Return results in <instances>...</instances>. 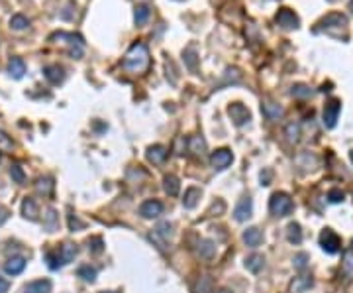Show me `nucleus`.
Returning <instances> with one entry per match:
<instances>
[{
    "instance_id": "obj_20",
    "label": "nucleus",
    "mask_w": 353,
    "mask_h": 293,
    "mask_svg": "<svg viewBox=\"0 0 353 293\" xmlns=\"http://www.w3.org/2000/svg\"><path fill=\"white\" fill-rule=\"evenodd\" d=\"M163 189H165L167 195L176 197L179 191H181V181H179V177H175V175H165L163 177Z\"/></svg>"
},
{
    "instance_id": "obj_46",
    "label": "nucleus",
    "mask_w": 353,
    "mask_h": 293,
    "mask_svg": "<svg viewBox=\"0 0 353 293\" xmlns=\"http://www.w3.org/2000/svg\"><path fill=\"white\" fill-rule=\"evenodd\" d=\"M214 293H233L232 289H226V287H222V289H216Z\"/></svg>"
},
{
    "instance_id": "obj_14",
    "label": "nucleus",
    "mask_w": 353,
    "mask_h": 293,
    "mask_svg": "<svg viewBox=\"0 0 353 293\" xmlns=\"http://www.w3.org/2000/svg\"><path fill=\"white\" fill-rule=\"evenodd\" d=\"M51 287L49 280H35L24 285V293H51Z\"/></svg>"
},
{
    "instance_id": "obj_41",
    "label": "nucleus",
    "mask_w": 353,
    "mask_h": 293,
    "mask_svg": "<svg viewBox=\"0 0 353 293\" xmlns=\"http://www.w3.org/2000/svg\"><path fill=\"white\" fill-rule=\"evenodd\" d=\"M343 199H345V195H343V191L342 189H330V191H328V201H330V203H342Z\"/></svg>"
},
{
    "instance_id": "obj_42",
    "label": "nucleus",
    "mask_w": 353,
    "mask_h": 293,
    "mask_svg": "<svg viewBox=\"0 0 353 293\" xmlns=\"http://www.w3.org/2000/svg\"><path fill=\"white\" fill-rule=\"evenodd\" d=\"M12 148H14V142L4 132H0V152H12Z\"/></svg>"
},
{
    "instance_id": "obj_28",
    "label": "nucleus",
    "mask_w": 353,
    "mask_h": 293,
    "mask_svg": "<svg viewBox=\"0 0 353 293\" xmlns=\"http://www.w3.org/2000/svg\"><path fill=\"white\" fill-rule=\"evenodd\" d=\"M35 189L42 195H51V191H53V179L51 177H40L37 183H35Z\"/></svg>"
},
{
    "instance_id": "obj_30",
    "label": "nucleus",
    "mask_w": 353,
    "mask_h": 293,
    "mask_svg": "<svg viewBox=\"0 0 353 293\" xmlns=\"http://www.w3.org/2000/svg\"><path fill=\"white\" fill-rule=\"evenodd\" d=\"M183 57H185V63L188 65V69H197V47L194 45H188L187 49H185V53H183Z\"/></svg>"
},
{
    "instance_id": "obj_35",
    "label": "nucleus",
    "mask_w": 353,
    "mask_h": 293,
    "mask_svg": "<svg viewBox=\"0 0 353 293\" xmlns=\"http://www.w3.org/2000/svg\"><path fill=\"white\" fill-rule=\"evenodd\" d=\"M342 270L345 273V278H353V254H345L343 256Z\"/></svg>"
},
{
    "instance_id": "obj_7",
    "label": "nucleus",
    "mask_w": 353,
    "mask_h": 293,
    "mask_svg": "<svg viewBox=\"0 0 353 293\" xmlns=\"http://www.w3.org/2000/svg\"><path fill=\"white\" fill-rule=\"evenodd\" d=\"M340 111H342V104H340V101H336V99L324 106V126L326 128H334L336 126Z\"/></svg>"
},
{
    "instance_id": "obj_18",
    "label": "nucleus",
    "mask_w": 353,
    "mask_h": 293,
    "mask_svg": "<svg viewBox=\"0 0 353 293\" xmlns=\"http://www.w3.org/2000/svg\"><path fill=\"white\" fill-rule=\"evenodd\" d=\"M22 214H24V218H28V221H37L40 209H37V205H35L33 199L26 197L22 201Z\"/></svg>"
},
{
    "instance_id": "obj_45",
    "label": "nucleus",
    "mask_w": 353,
    "mask_h": 293,
    "mask_svg": "<svg viewBox=\"0 0 353 293\" xmlns=\"http://www.w3.org/2000/svg\"><path fill=\"white\" fill-rule=\"evenodd\" d=\"M261 181H263V185H269V181H271V171H261Z\"/></svg>"
},
{
    "instance_id": "obj_43",
    "label": "nucleus",
    "mask_w": 353,
    "mask_h": 293,
    "mask_svg": "<svg viewBox=\"0 0 353 293\" xmlns=\"http://www.w3.org/2000/svg\"><path fill=\"white\" fill-rule=\"evenodd\" d=\"M8 216H10V213H8V209L0 205V225H4V223L8 221Z\"/></svg>"
},
{
    "instance_id": "obj_38",
    "label": "nucleus",
    "mask_w": 353,
    "mask_h": 293,
    "mask_svg": "<svg viewBox=\"0 0 353 293\" xmlns=\"http://www.w3.org/2000/svg\"><path fill=\"white\" fill-rule=\"evenodd\" d=\"M290 93H292L295 97H298V99H306V97H310V95H312V90H310L306 85H295Z\"/></svg>"
},
{
    "instance_id": "obj_12",
    "label": "nucleus",
    "mask_w": 353,
    "mask_h": 293,
    "mask_svg": "<svg viewBox=\"0 0 353 293\" xmlns=\"http://www.w3.org/2000/svg\"><path fill=\"white\" fill-rule=\"evenodd\" d=\"M24 268H26V258H22V256H12L4 264V271L8 276H20L24 271Z\"/></svg>"
},
{
    "instance_id": "obj_5",
    "label": "nucleus",
    "mask_w": 353,
    "mask_h": 293,
    "mask_svg": "<svg viewBox=\"0 0 353 293\" xmlns=\"http://www.w3.org/2000/svg\"><path fill=\"white\" fill-rule=\"evenodd\" d=\"M320 246L324 252L336 254V252L340 250V246H342V240H340V236H338L331 228H326V230L320 234Z\"/></svg>"
},
{
    "instance_id": "obj_23",
    "label": "nucleus",
    "mask_w": 353,
    "mask_h": 293,
    "mask_svg": "<svg viewBox=\"0 0 353 293\" xmlns=\"http://www.w3.org/2000/svg\"><path fill=\"white\" fill-rule=\"evenodd\" d=\"M188 150L194 154V156H202L206 152V142L202 140V136H192L188 138Z\"/></svg>"
},
{
    "instance_id": "obj_25",
    "label": "nucleus",
    "mask_w": 353,
    "mask_h": 293,
    "mask_svg": "<svg viewBox=\"0 0 353 293\" xmlns=\"http://www.w3.org/2000/svg\"><path fill=\"white\" fill-rule=\"evenodd\" d=\"M59 223V216H57L55 209H47V213L44 214V226L47 228V232H53Z\"/></svg>"
},
{
    "instance_id": "obj_17",
    "label": "nucleus",
    "mask_w": 353,
    "mask_h": 293,
    "mask_svg": "<svg viewBox=\"0 0 353 293\" xmlns=\"http://www.w3.org/2000/svg\"><path fill=\"white\" fill-rule=\"evenodd\" d=\"M44 75L45 79L49 81V83H53V85H59L61 81L65 79V73H63V69L59 67V65H47L44 69Z\"/></svg>"
},
{
    "instance_id": "obj_2",
    "label": "nucleus",
    "mask_w": 353,
    "mask_h": 293,
    "mask_svg": "<svg viewBox=\"0 0 353 293\" xmlns=\"http://www.w3.org/2000/svg\"><path fill=\"white\" fill-rule=\"evenodd\" d=\"M292 209H295V205L287 193H275L269 201V211L275 216H287L292 213Z\"/></svg>"
},
{
    "instance_id": "obj_47",
    "label": "nucleus",
    "mask_w": 353,
    "mask_h": 293,
    "mask_svg": "<svg viewBox=\"0 0 353 293\" xmlns=\"http://www.w3.org/2000/svg\"><path fill=\"white\" fill-rule=\"evenodd\" d=\"M349 158H351V163H353V152H351V154H349Z\"/></svg>"
},
{
    "instance_id": "obj_1",
    "label": "nucleus",
    "mask_w": 353,
    "mask_h": 293,
    "mask_svg": "<svg viewBox=\"0 0 353 293\" xmlns=\"http://www.w3.org/2000/svg\"><path fill=\"white\" fill-rule=\"evenodd\" d=\"M149 65V51L145 44H133L124 57V69L130 73H144Z\"/></svg>"
},
{
    "instance_id": "obj_10",
    "label": "nucleus",
    "mask_w": 353,
    "mask_h": 293,
    "mask_svg": "<svg viewBox=\"0 0 353 293\" xmlns=\"http://www.w3.org/2000/svg\"><path fill=\"white\" fill-rule=\"evenodd\" d=\"M243 242L247 248H257L263 242V232L257 226H249L247 230H243Z\"/></svg>"
},
{
    "instance_id": "obj_29",
    "label": "nucleus",
    "mask_w": 353,
    "mask_h": 293,
    "mask_svg": "<svg viewBox=\"0 0 353 293\" xmlns=\"http://www.w3.org/2000/svg\"><path fill=\"white\" fill-rule=\"evenodd\" d=\"M308 287H312V280L310 278H297L292 282V285H290V289L295 293H304Z\"/></svg>"
},
{
    "instance_id": "obj_34",
    "label": "nucleus",
    "mask_w": 353,
    "mask_h": 293,
    "mask_svg": "<svg viewBox=\"0 0 353 293\" xmlns=\"http://www.w3.org/2000/svg\"><path fill=\"white\" fill-rule=\"evenodd\" d=\"M10 177L14 183H20L22 185L24 181H26V173H24V169L18 166V163H12L10 166Z\"/></svg>"
},
{
    "instance_id": "obj_15",
    "label": "nucleus",
    "mask_w": 353,
    "mask_h": 293,
    "mask_svg": "<svg viewBox=\"0 0 353 293\" xmlns=\"http://www.w3.org/2000/svg\"><path fill=\"white\" fill-rule=\"evenodd\" d=\"M59 252V256H61V262H63V266L65 264H71L73 260L77 258V254H79V248H77V244H73V242H65L61 248L57 250Z\"/></svg>"
},
{
    "instance_id": "obj_11",
    "label": "nucleus",
    "mask_w": 353,
    "mask_h": 293,
    "mask_svg": "<svg viewBox=\"0 0 353 293\" xmlns=\"http://www.w3.org/2000/svg\"><path fill=\"white\" fill-rule=\"evenodd\" d=\"M171 236H173V225H171V223H161V225L153 230V234H151V238H155V240L161 244L159 248H165V244L169 242V238Z\"/></svg>"
},
{
    "instance_id": "obj_3",
    "label": "nucleus",
    "mask_w": 353,
    "mask_h": 293,
    "mask_svg": "<svg viewBox=\"0 0 353 293\" xmlns=\"http://www.w3.org/2000/svg\"><path fill=\"white\" fill-rule=\"evenodd\" d=\"M228 114H230V118L233 120L236 126H243L251 120V113L247 111V106L242 104V102H232L228 106Z\"/></svg>"
},
{
    "instance_id": "obj_39",
    "label": "nucleus",
    "mask_w": 353,
    "mask_h": 293,
    "mask_svg": "<svg viewBox=\"0 0 353 293\" xmlns=\"http://www.w3.org/2000/svg\"><path fill=\"white\" fill-rule=\"evenodd\" d=\"M85 228V223L79 218L77 214H69V230L77 232V230H83Z\"/></svg>"
},
{
    "instance_id": "obj_21",
    "label": "nucleus",
    "mask_w": 353,
    "mask_h": 293,
    "mask_svg": "<svg viewBox=\"0 0 353 293\" xmlns=\"http://www.w3.org/2000/svg\"><path fill=\"white\" fill-rule=\"evenodd\" d=\"M263 266H265V258L261 254H251V256L245 258V268L251 271V273H259V271L263 270Z\"/></svg>"
},
{
    "instance_id": "obj_48",
    "label": "nucleus",
    "mask_w": 353,
    "mask_h": 293,
    "mask_svg": "<svg viewBox=\"0 0 353 293\" xmlns=\"http://www.w3.org/2000/svg\"><path fill=\"white\" fill-rule=\"evenodd\" d=\"M102 293H118V291H102Z\"/></svg>"
},
{
    "instance_id": "obj_13",
    "label": "nucleus",
    "mask_w": 353,
    "mask_h": 293,
    "mask_svg": "<svg viewBox=\"0 0 353 293\" xmlns=\"http://www.w3.org/2000/svg\"><path fill=\"white\" fill-rule=\"evenodd\" d=\"M145 158L149 159L151 163H155V166H159V163H163L167 158V148L161 146V144H155V146H149L147 148V152H145Z\"/></svg>"
},
{
    "instance_id": "obj_50",
    "label": "nucleus",
    "mask_w": 353,
    "mask_h": 293,
    "mask_svg": "<svg viewBox=\"0 0 353 293\" xmlns=\"http://www.w3.org/2000/svg\"><path fill=\"white\" fill-rule=\"evenodd\" d=\"M351 248H353V240H351Z\"/></svg>"
},
{
    "instance_id": "obj_33",
    "label": "nucleus",
    "mask_w": 353,
    "mask_h": 293,
    "mask_svg": "<svg viewBox=\"0 0 353 293\" xmlns=\"http://www.w3.org/2000/svg\"><path fill=\"white\" fill-rule=\"evenodd\" d=\"M133 20H135L138 26H144V24L149 20V8H147V6H138V8H135Z\"/></svg>"
},
{
    "instance_id": "obj_37",
    "label": "nucleus",
    "mask_w": 353,
    "mask_h": 293,
    "mask_svg": "<svg viewBox=\"0 0 353 293\" xmlns=\"http://www.w3.org/2000/svg\"><path fill=\"white\" fill-rule=\"evenodd\" d=\"M287 138H288V142H298V138H300V126L295 124V122H290V124L287 126Z\"/></svg>"
},
{
    "instance_id": "obj_16",
    "label": "nucleus",
    "mask_w": 353,
    "mask_h": 293,
    "mask_svg": "<svg viewBox=\"0 0 353 293\" xmlns=\"http://www.w3.org/2000/svg\"><path fill=\"white\" fill-rule=\"evenodd\" d=\"M202 197V189L200 187H188L185 191V199H183V207L185 209H194L199 205V199Z\"/></svg>"
},
{
    "instance_id": "obj_27",
    "label": "nucleus",
    "mask_w": 353,
    "mask_h": 293,
    "mask_svg": "<svg viewBox=\"0 0 353 293\" xmlns=\"http://www.w3.org/2000/svg\"><path fill=\"white\" fill-rule=\"evenodd\" d=\"M287 236H288V242H292V244H300L302 242V232H300V225L298 223H290L288 225Z\"/></svg>"
},
{
    "instance_id": "obj_49",
    "label": "nucleus",
    "mask_w": 353,
    "mask_h": 293,
    "mask_svg": "<svg viewBox=\"0 0 353 293\" xmlns=\"http://www.w3.org/2000/svg\"><path fill=\"white\" fill-rule=\"evenodd\" d=\"M349 8H351V10H353V0H351V4H349Z\"/></svg>"
},
{
    "instance_id": "obj_32",
    "label": "nucleus",
    "mask_w": 353,
    "mask_h": 293,
    "mask_svg": "<svg viewBox=\"0 0 353 293\" xmlns=\"http://www.w3.org/2000/svg\"><path fill=\"white\" fill-rule=\"evenodd\" d=\"M45 262H47L49 270H59V268L63 266V262H61V256H59V252H47V254H45Z\"/></svg>"
},
{
    "instance_id": "obj_26",
    "label": "nucleus",
    "mask_w": 353,
    "mask_h": 293,
    "mask_svg": "<svg viewBox=\"0 0 353 293\" xmlns=\"http://www.w3.org/2000/svg\"><path fill=\"white\" fill-rule=\"evenodd\" d=\"M79 278H83V280H85V282H88V283H94L96 282V273H99V271H96V268H92V266H81V268H79Z\"/></svg>"
},
{
    "instance_id": "obj_8",
    "label": "nucleus",
    "mask_w": 353,
    "mask_h": 293,
    "mask_svg": "<svg viewBox=\"0 0 353 293\" xmlns=\"http://www.w3.org/2000/svg\"><path fill=\"white\" fill-rule=\"evenodd\" d=\"M140 214H142L144 218H147V221L157 218L159 214H163V203H161V201H157V199H149V201L142 203V207H140Z\"/></svg>"
},
{
    "instance_id": "obj_24",
    "label": "nucleus",
    "mask_w": 353,
    "mask_h": 293,
    "mask_svg": "<svg viewBox=\"0 0 353 293\" xmlns=\"http://www.w3.org/2000/svg\"><path fill=\"white\" fill-rule=\"evenodd\" d=\"M263 114L269 120H279L283 116V106H279L275 102H263Z\"/></svg>"
},
{
    "instance_id": "obj_40",
    "label": "nucleus",
    "mask_w": 353,
    "mask_h": 293,
    "mask_svg": "<svg viewBox=\"0 0 353 293\" xmlns=\"http://www.w3.org/2000/svg\"><path fill=\"white\" fill-rule=\"evenodd\" d=\"M292 264H295V268H297V270H304V268H306V264H308V254H304V252L297 254V256L292 258Z\"/></svg>"
},
{
    "instance_id": "obj_44",
    "label": "nucleus",
    "mask_w": 353,
    "mask_h": 293,
    "mask_svg": "<svg viewBox=\"0 0 353 293\" xmlns=\"http://www.w3.org/2000/svg\"><path fill=\"white\" fill-rule=\"evenodd\" d=\"M8 289H10V282H8L6 278L0 276V293H6Z\"/></svg>"
},
{
    "instance_id": "obj_6",
    "label": "nucleus",
    "mask_w": 353,
    "mask_h": 293,
    "mask_svg": "<svg viewBox=\"0 0 353 293\" xmlns=\"http://www.w3.org/2000/svg\"><path fill=\"white\" fill-rule=\"evenodd\" d=\"M251 214H253V201H251V197L240 199V203L236 205V209H233V218L238 223H245L247 218H251Z\"/></svg>"
},
{
    "instance_id": "obj_22",
    "label": "nucleus",
    "mask_w": 353,
    "mask_h": 293,
    "mask_svg": "<svg viewBox=\"0 0 353 293\" xmlns=\"http://www.w3.org/2000/svg\"><path fill=\"white\" fill-rule=\"evenodd\" d=\"M197 250H199L200 258H212L214 252H216V244L208 238H202V240H199V248Z\"/></svg>"
},
{
    "instance_id": "obj_36",
    "label": "nucleus",
    "mask_w": 353,
    "mask_h": 293,
    "mask_svg": "<svg viewBox=\"0 0 353 293\" xmlns=\"http://www.w3.org/2000/svg\"><path fill=\"white\" fill-rule=\"evenodd\" d=\"M88 250L92 252V254H100L102 250H104V242H102V238L100 236H94L88 240Z\"/></svg>"
},
{
    "instance_id": "obj_4",
    "label": "nucleus",
    "mask_w": 353,
    "mask_h": 293,
    "mask_svg": "<svg viewBox=\"0 0 353 293\" xmlns=\"http://www.w3.org/2000/svg\"><path fill=\"white\" fill-rule=\"evenodd\" d=\"M232 161H233V154L228 150V148H220V150L212 152V156H210V163H212V168L218 169V171L230 168V166H232Z\"/></svg>"
},
{
    "instance_id": "obj_31",
    "label": "nucleus",
    "mask_w": 353,
    "mask_h": 293,
    "mask_svg": "<svg viewBox=\"0 0 353 293\" xmlns=\"http://www.w3.org/2000/svg\"><path fill=\"white\" fill-rule=\"evenodd\" d=\"M30 26V20L22 16V14H14L10 18V28L12 30H26Z\"/></svg>"
},
{
    "instance_id": "obj_19",
    "label": "nucleus",
    "mask_w": 353,
    "mask_h": 293,
    "mask_svg": "<svg viewBox=\"0 0 353 293\" xmlns=\"http://www.w3.org/2000/svg\"><path fill=\"white\" fill-rule=\"evenodd\" d=\"M8 73H10L14 79H22L24 73H26V63H24V59H20V57H12L10 61H8Z\"/></svg>"
},
{
    "instance_id": "obj_9",
    "label": "nucleus",
    "mask_w": 353,
    "mask_h": 293,
    "mask_svg": "<svg viewBox=\"0 0 353 293\" xmlns=\"http://www.w3.org/2000/svg\"><path fill=\"white\" fill-rule=\"evenodd\" d=\"M275 22L279 24L281 28H285V30H295V28H298V16L292 10L283 8V10H279V14L275 16Z\"/></svg>"
}]
</instances>
